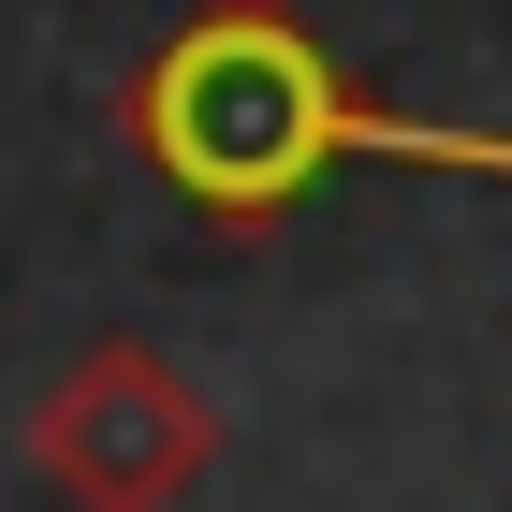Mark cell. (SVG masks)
Masks as SVG:
<instances>
[{
  "mask_svg": "<svg viewBox=\"0 0 512 512\" xmlns=\"http://www.w3.org/2000/svg\"><path fill=\"white\" fill-rule=\"evenodd\" d=\"M118 147L205 235H278L322 176L352 161H425V176H512V132L410 118L395 88H366L293 0H191L176 30L132 59L118 88Z\"/></svg>",
  "mask_w": 512,
  "mask_h": 512,
  "instance_id": "obj_1",
  "label": "cell"
},
{
  "mask_svg": "<svg viewBox=\"0 0 512 512\" xmlns=\"http://www.w3.org/2000/svg\"><path fill=\"white\" fill-rule=\"evenodd\" d=\"M220 469V410L176 352L147 337H88L59 381L30 395V483L59 512H176Z\"/></svg>",
  "mask_w": 512,
  "mask_h": 512,
  "instance_id": "obj_2",
  "label": "cell"
}]
</instances>
